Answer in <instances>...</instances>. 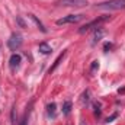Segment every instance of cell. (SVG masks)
<instances>
[{
  "label": "cell",
  "instance_id": "5bb4252c",
  "mask_svg": "<svg viewBox=\"0 0 125 125\" xmlns=\"http://www.w3.org/2000/svg\"><path fill=\"white\" fill-rule=\"evenodd\" d=\"M116 116H118V114H114L112 116H109V118H108V122H112V119H115Z\"/></svg>",
  "mask_w": 125,
  "mask_h": 125
},
{
  "label": "cell",
  "instance_id": "30bf717a",
  "mask_svg": "<svg viewBox=\"0 0 125 125\" xmlns=\"http://www.w3.org/2000/svg\"><path fill=\"white\" fill-rule=\"evenodd\" d=\"M64 55H65V52H62L61 55H60V57H58V58L55 60V62H54V65H52V67L50 68V73H52V71H54V70H55V68L58 67V64L61 62V60H62V58H64Z\"/></svg>",
  "mask_w": 125,
  "mask_h": 125
},
{
  "label": "cell",
  "instance_id": "4fadbf2b",
  "mask_svg": "<svg viewBox=\"0 0 125 125\" xmlns=\"http://www.w3.org/2000/svg\"><path fill=\"white\" fill-rule=\"evenodd\" d=\"M16 22L19 23V26H21V28H25V23H23V21H22L21 18H16Z\"/></svg>",
  "mask_w": 125,
  "mask_h": 125
},
{
  "label": "cell",
  "instance_id": "9c48e42d",
  "mask_svg": "<svg viewBox=\"0 0 125 125\" xmlns=\"http://www.w3.org/2000/svg\"><path fill=\"white\" fill-rule=\"evenodd\" d=\"M55 108H57V106H55V103H54V102H52V103H50V105L47 106V109H48V115H50V116H52V118L55 116Z\"/></svg>",
  "mask_w": 125,
  "mask_h": 125
},
{
  "label": "cell",
  "instance_id": "7c38bea8",
  "mask_svg": "<svg viewBox=\"0 0 125 125\" xmlns=\"http://www.w3.org/2000/svg\"><path fill=\"white\" fill-rule=\"evenodd\" d=\"M102 35H103V31L102 29H99V32L96 31V33H94V41H99L102 38Z\"/></svg>",
  "mask_w": 125,
  "mask_h": 125
},
{
  "label": "cell",
  "instance_id": "5b68a950",
  "mask_svg": "<svg viewBox=\"0 0 125 125\" xmlns=\"http://www.w3.org/2000/svg\"><path fill=\"white\" fill-rule=\"evenodd\" d=\"M60 4L65 7H83L87 6V0H60Z\"/></svg>",
  "mask_w": 125,
  "mask_h": 125
},
{
  "label": "cell",
  "instance_id": "7a4b0ae2",
  "mask_svg": "<svg viewBox=\"0 0 125 125\" xmlns=\"http://www.w3.org/2000/svg\"><path fill=\"white\" fill-rule=\"evenodd\" d=\"M22 35L21 33H16V32H13L12 35H10V38L7 39V45H9V48L12 50V51H16L21 45H22Z\"/></svg>",
  "mask_w": 125,
  "mask_h": 125
},
{
  "label": "cell",
  "instance_id": "6da1fadb",
  "mask_svg": "<svg viewBox=\"0 0 125 125\" xmlns=\"http://www.w3.org/2000/svg\"><path fill=\"white\" fill-rule=\"evenodd\" d=\"M124 7L125 0H108V1L96 4V9H102V10H119Z\"/></svg>",
  "mask_w": 125,
  "mask_h": 125
},
{
  "label": "cell",
  "instance_id": "3957f363",
  "mask_svg": "<svg viewBox=\"0 0 125 125\" xmlns=\"http://www.w3.org/2000/svg\"><path fill=\"white\" fill-rule=\"evenodd\" d=\"M109 19V16H103V18H97V19H94V21H92V22H89V23H86V25H83L80 29H79V32L80 33H84V32H87L89 29H92L93 26H99L102 22H105V21H108Z\"/></svg>",
  "mask_w": 125,
  "mask_h": 125
},
{
  "label": "cell",
  "instance_id": "ba28073f",
  "mask_svg": "<svg viewBox=\"0 0 125 125\" xmlns=\"http://www.w3.org/2000/svg\"><path fill=\"white\" fill-rule=\"evenodd\" d=\"M71 112V102L70 100H65L64 105H62V114L64 115H68Z\"/></svg>",
  "mask_w": 125,
  "mask_h": 125
},
{
  "label": "cell",
  "instance_id": "277c9868",
  "mask_svg": "<svg viewBox=\"0 0 125 125\" xmlns=\"http://www.w3.org/2000/svg\"><path fill=\"white\" fill-rule=\"evenodd\" d=\"M83 19V15H68L57 21V25H67V23H77Z\"/></svg>",
  "mask_w": 125,
  "mask_h": 125
},
{
  "label": "cell",
  "instance_id": "8992f818",
  "mask_svg": "<svg viewBox=\"0 0 125 125\" xmlns=\"http://www.w3.org/2000/svg\"><path fill=\"white\" fill-rule=\"evenodd\" d=\"M21 61H22V57H21L19 54H12V57H10V60H9L10 68H12V70H16V68L21 65Z\"/></svg>",
  "mask_w": 125,
  "mask_h": 125
},
{
  "label": "cell",
  "instance_id": "52a82bcc",
  "mask_svg": "<svg viewBox=\"0 0 125 125\" xmlns=\"http://www.w3.org/2000/svg\"><path fill=\"white\" fill-rule=\"evenodd\" d=\"M39 51H41L42 54H50L52 50H51V47H50L47 42H41V44H39Z\"/></svg>",
  "mask_w": 125,
  "mask_h": 125
},
{
  "label": "cell",
  "instance_id": "9a60e30c",
  "mask_svg": "<svg viewBox=\"0 0 125 125\" xmlns=\"http://www.w3.org/2000/svg\"><path fill=\"white\" fill-rule=\"evenodd\" d=\"M97 67H99V62H97V61H93V64H92V70H96Z\"/></svg>",
  "mask_w": 125,
  "mask_h": 125
},
{
  "label": "cell",
  "instance_id": "8fae6325",
  "mask_svg": "<svg viewBox=\"0 0 125 125\" xmlns=\"http://www.w3.org/2000/svg\"><path fill=\"white\" fill-rule=\"evenodd\" d=\"M31 19L33 21V22H35V23H36V25H38V28H39V29H41L42 32H47V29L44 28V25H42V23H41V22L36 19V16H35V15H31Z\"/></svg>",
  "mask_w": 125,
  "mask_h": 125
},
{
  "label": "cell",
  "instance_id": "2e32d148",
  "mask_svg": "<svg viewBox=\"0 0 125 125\" xmlns=\"http://www.w3.org/2000/svg\"><path fill=\"white\" fill-rule=\"evenodd\" d=\"M19 125H26V119H23V121H21V124Z\"/></svg>",
  "mask_w": 125,
  "mask_h": 125
}]
</instances>
